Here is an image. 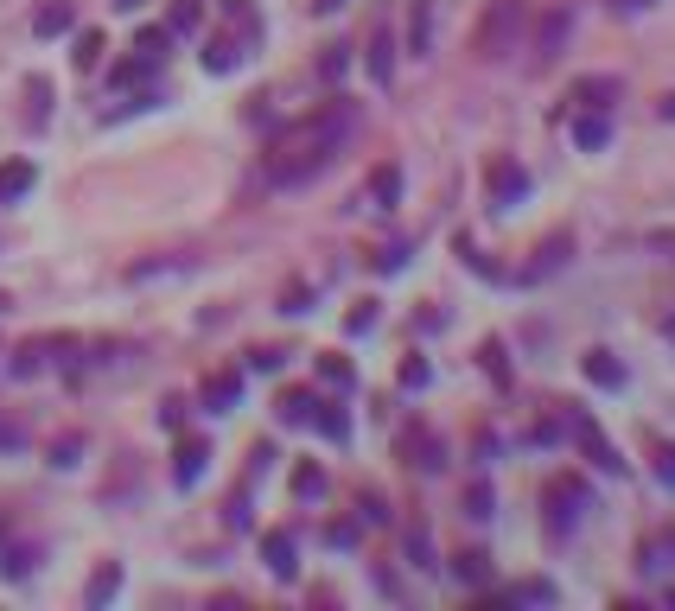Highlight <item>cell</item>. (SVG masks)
I'll use <instances>...</instances> for the list:
<instances>
[{
  "mask_svg": "<svg viewBox=\"0 0 675 611\" xmlns=\"http://www.w3.org/2000/svg\"><path fill=\"white\" fill-rule=\"evenodd\" d=\"M484 191H491L497 211H510V204H523V198H529V172L516 166L510 153H497V160L484 166Z\"/></svg>",
  "mask_w": 675,
  "mask_h": 611,
  "instance_id": "obj_3",
  "label": "cell"
},
{
  "mask_svg": "<svg viewBox=\"0 0 675 611\" xmlns=\"http://www.w3.org/2000/svg\"><path fill=\"white\" fill-rule=\"evenodd\" d=\"M586 382H599V389H618V382H625V370H618L605 351H593V357H586Z\"/></svg>",
  "mask_w": 675,
  "mask_h": 611,
  "instance_id": "obj_19",
  "label": "cell"
},
{
  "mask_svg": "<svg viewBox=\"0 0 675 611\" xmlns=\"http://www.w3.org/2000/svg\"><path fill=\"white\" fill-rule=\"evenodd\" d=\"M26 102H32V128H39V121H51V83H45V77L26 83Z\"/></svg>",
  "mask_w": 675,
  "mask_h": 611,
  "instance_id": "obj_24",
  "label": "cell"
},
{
  "mask_svg": "<svg viewBox=\"0 0 675 611\" xmlns=\"http://www.w3.org/2000/svg\"><path fill=\"white\" fill-rule=\"evenodd\" d=\"M478 357H484V370H491L497 382H510V363H504V344H484V351H478Z\"/></svg>",
  "mask_w": 675,
  "mask_h": 611,
  "instance_id": "obj_32",
  "label": "cell"
},
{
  "mask_svg": "<svg viewBox=\"0 0 675 611\" xmlns=\"http://www.w3.org/2000/svg\"><path fill=\"white\" fill-rule=\"evenodd\" d=\"M293 491H300V497H319V491H325V471H319V465H300V471H293Z\"/></svg>",
  "mask_w": 675,
  "mask_h": 611,
  "instance_id": "obj_29",
  "label": "cell"
},
{
  "mask_svg": "<svg viewBox=\"0 0 675 611\" xmlns=\"http://www.w3.org/2000/svg\"><path fill=\"white\" fill-rule=\"evenodd\" d=\"M395 198H402V172H395V166H376V172H370V204H376V211H389Z\"/></svg>",
  "mask_w": 675,
  "mask_h": 611,
  "instance_id": "obj_13",
  "label": "cell"
},
{
  "mask_svg": "<svg viewBox=\"0 0 675 611\" xmlns=\"http://www.w3.org/2000/svg\"><path fill=\"white\" fill-rule=\"evenodd\" d=\"M166 39H172L166 26H141V39H134V51H141V64H147V71L166 58Z\"/></svg>",
  "mask_w": 675,
  "mask_h": 611,
  "instance_id": "obj_18",
  "label": "cell"
},
{
  "mask_svg": "<svg viewBox=\"0 0 675 611\" xmlns=\"http://www.w3.org/2000/svg\"><path fill=\"white\" fill-rule=\"evenodd\" d=\"M71 64H77V71H96V64H102V32H77Z\"/></svg>",
  "mask_w": 675,
  "mask_h": 611,
  "instance_id": "obj_22",
  "label": "cell"
},
{
  "mask_svg": "<svg viewBox=\"0 0 675 611\" xmlns=\"http://www.w3.org/2000/svg\"><path fill=\"white\" fill-rule=\"evenodd\" d=\"M77 452H83V433H64V440L51 446V465H77Z\"/></svg>",
  "mask_w": 675,
  "mask_h": 611,
  "instance_id": "obj_31",
  "label": "cell"
},
{
  "mask_svg": "<svg viewBox=\"0 0 675 611\" xmlns=\"http://www.w3.org/2000/svg\"><path fill=\"white\" fill-rule=\"evenodd\" d=\"M344 7V0H313V13H338Z\"/></svg>",
  "mask_w": 675,
  "mask_h": 611,
  "instance_id": "obj_42",
  "label": "cell"
},
{
  "mask_svg": "<svg viewBox=\"0 0 675 611\" xmlns=\"http://www.w3.org/2000/svg\"><path fill=\"white\" fill-rule=\"evenodd\" d=\"M204 465H211V446H204V440H185L179 459H172V478H179V484H198Z\"/></svg>",
  "mask_w": 675,
  "mask_h": 611,
  "instance_id": "obj_10",
  "label": "cell"
},
{
  "mask_svg": "<svg viewBox=\"0 0 675 611\" xmlns=\"http://www.w3.org/2000/svg\"><path fill=\"white\" fill-rule=\"evenodd\" d=\"M198 20H204V7H198V0H172L166 32H198Z\"/></svg>",
  "mask_w": 675,
  "mask_h": 611,
  "instance_id": "obj_21",
  "label": "cell"
},
{
  "mask_svg": "<svg viewBox=\"0 0 675 611\" xmlns=\"http://www.w3.org/2000/svg\"><path fill=\"white\" fill-rule=\"evenodd\" d=\"M115 7H134V0H115Z\"/></svg>",
  "mask_w": 675,
  "mask_h": 611,
  "instance_id": "obj_45",
  "label": "cell"
},
{
  "mask_svg": "<svg viewBox=\"0 0 675 611\" xmlns=\"http://www.w3.org/2000/svg\"><path fill=\"white\" fill-rule=\"evenodd\" d=\"M236 64H242V51H236V39H211V45H204V71H236Z\"/></svg>",
  "mask_w": 675,
  "mask_h": 611,
  "instance_id": "obj_15",
  "label": "cell"
},
{
  "mask_svg": "<svg viewBox=\"0 0 675 611\" xmlns=\"http://www.w3.org/2000/svg\"><path fill=\"white\" fill-rule=\"evenodd\" d=\"M402 261H408V242H395V249H383V255H376V268H383V274H395Z\"/></svg>",
  "mask_w": 675,
  "mask_h": 611,
  "instance_id": "obj_37",
  "label": "cell"
},
{
  "mask_svg": "<svg viewBox=\"0 0 675 611\" xmlns=\"http://www.w3.org/2000/svg\"><path fill=\"white\" fill-rule=\"evenodd\" d=\"M389 71H395V39H389V32H376V39H370V77L389 83Z\"/></svg>",
  "mask_w": 675,
  "mask_h": 611,
  "instance_id": "obj_16",
  "label": "cell"
},
{
  "mask_svg": "<svg viewBox=\"0 0 675 611\" xmlns=\"http://www.w3.org/2000/svg\"><path fill=\"white\" fill-rule=\"evenodd\" d=\"M313 427L325 433V440H351V421H344V408H319Z\"/></svg>",
  "mask_w": 675,
  "mask_h": 611,
  "instance_id": "obj_23",
  "label": "cell"
},
{
  "mask_svg": "<svg viewBox=\"0 0 675 611\" xmlns=\"http://www.w3.org/2000/svg\"><path fill=\"white\" fill-rule=\"evenodd\" d=\"M115 586H121V567H115V561H102V567H96V580H90V605H109V599H115Z\"/></svg>",
  "mask_w": 675,
  "mask_h": 611,
  "instance_id": "obj_20",
  "label": "cell"
},
{
  "mask_svg": "<svg viewBox=\"0 0 675 611\" xmlns=\"http://www.w3.org/2000/svg\"><path fill=\"white\" fill-rule=\"evenodd\" d=\"M0 312H7V293H0Z\"/></svg>",
  "mask_w": 675,
  "mask_h": 611,
  "instance_id": "obj_44",
  "label": "cell"
},
{
  "mask_svg": "<svg viewBox=\"0 0 675 611\" xmlns=\"http://www.w3.org/2000/svg\"><path fill=\"white\" fill-rule=\"evenodd\" d=\"M491 510H497L491 484H472V491H465V516H478V522H484V516H491Z\"/></svg>",
  "mask_w": 675,
  "mask_h": 611,
  "instance_id": "obj_27",
  "label": "cell"
},
{
  "mask_svg": "<svg viewBox=\"0 0 675 611\" xmlns=\"http://www.w3.org/2000/svg\"><path fill=\"white\" fill-rule=\"evenodd\" d=\"M39 370H45V338L20 344V357H13V376H39Z\"/></svg>",
  "mask_w": 675,
  "mask_h": 611,
  "instance_id": "obj_26",
  "label": "cell"
},
{
  "mask_svg": "<svg viewBox=\"0 0 675 611\" xmlns=\"http://www.w3.org/2000/svg\"><path fill=\"white\" fill-rule=\"evenodd\" d=\"M612 96H618V77H586L580 90H574V102H586V109H605Z\"/></svg>",
  "mask_w": 675,
  "mask_h": 611,
  "instance_id": "obj_17",
  "label": "cell"
},
{
  "mask_svg": "<svg viewBox=\"0 0 675 611\" xmlns=\"http://www.w3.org/2000/svg\"><path fill=\"white\" fill-rule=\"evenodd\" d=\"M32 561H39V554H32V548H13V554H7V573H13V580H20V573H26Z\"/></svg>",
  "mask_w": 675,
  "mask_h": 611,
  "instance_id": "obj_38",
  "label": "cell"
},
{
  "mask_svg": "<svg viewBox=\"0 0 675 611\" xmlns=\"http://www.w3.org/2000/svg\"><path fill=\"white\" fill-rule=\"evenodd\" d=\"M408 452H414V465H421V471H434V465L446 459V452H440V440H434L427 427H408Z\"/></svg>",
  "mask_w": 675,
  "mask_h": 611,
  "instance_id": "obj_14",
  "label": "cell"
},
{
  "mask_svg": "<svg viewBox=\"0 0 675 611\" xmlns=\"http://www.w3.org/2000/svg\"><path fill=\"white\" fill-rule=\"evenodd\" d=\"M408 554H414V567H434V548H427V529H408Z\"/></svg>",
  "mask_w": 675,
  "mask_h": 611,
  "instance_id": "obj_33",
  "label": "cell"
},
{
  "mask_svg": "<svg viewBox=\"0 0 675 611\" xmlns=\"http://www.w3.org/2000/svg\"><path fill=\"white\" fill-rule=\"evenodd\" d=\"M612 7H618V13H637V7H650V0H612Z\"/></svg>",
  "mask_w": 675,
  "mask_h": 611,
  "instance_id": "obj_41",
  "label": "cell"
},
{
  "mask_svg": "<svg viewBox=\"0 0 675 611\" xmlns=\"http://www.w3.org/2000/svg\"><path fill=\"white\" fill-rule=\"evenodd\" d=\"M274 414H281L287 427H313V414H319V395H313V389H287L281 401H274Z\"/></svg>",
  "mask_w": 675,
  "mask_h": 611,
  "instance_id": "obj_9",
  "label": "cell"
},
{
  "mask_svg": "<svg viewBox=\"0 0 675 611\" xmlns=\"http://www.w3.org/2000/svg\"><path fill=\"white\" fill-rule=\"evenodd\" d=\"M0 446H20V427H7V421H0Z\"/></svg>",
  "mask_w": 675,
  "mask_h": 611,
  "instance_id": "obj_40",
  "label": "cell"
},
{
  "mask_svg": "<svg viewBox=\"0 0 675 611\" xmlns=\"http://www.w3.org/2000/svg\"><path fill=\"white\" fill-rule=\"evenodd\" d=\"M236 395H242V376H236V370H217L211 382H204V395H198V401H204L211 414H230V408H236Z\"/></svg>",
  "mask_w": 675,
  "mask_h": 611,
  "instance_id": "obj_8",
  "label": "cell"
},
{
  "mask_svg": "<svg viewBox=\"0 0 675 611\" xmlns=\"http://www.w3.org/2000/svg\"><path fill=\"white\" fill-rule=\"evenodd\" d=\"M344 71H351V45H332V51L319 58V77H325V83H338Z\"/></svg>",
  "mask_w": 675,
  "mask_h": 611,
  "instance_id": "obj_25",
  "label": "cell"
},
{
  "mask_svg": "<svg viewBox=\"0 0 675 611\" xmlns=\"http://www.w3.org/2000/svg\"><path fill=\"white\" fill-rule=\"evenodd\" d=\"M319 376H325V382H338V389H351V382H357V370H351L344 357H319Z\"/></svg>",
  "mask_w": 675,
  "mask_h": 611,
  "instance_id": "obj_28",
  "label": "cell"
},
{
  "mask_svg": "<svg viewBox=\"0 0 675 611\" xmlns=\"http://www.w3.org/2000/svg\"><path fill=\"white\" fill-rule=\"evenodd\" d=\"M605 141H612V128H605V121H593V115H586V121H580V147L593 153V147H605Z\"/></svg>",
  "mask_w": 675,
  "mask_h": 611,
  "instance_id": "obj_30",
  "label": "cell"
},
{
  "mask_svg": "<svg viewBox=\"0 0 675 611\" xmlns=\"http://www.w3.org/2000/svg\"><path fill=\"white\" fill-rule=\"evenodd\" d=\"M0 541H7V529H0Z\"/></svg>",
  "mask_w": 675,
  "mask_h": 611,
  "instance_id": "obj_46",
  "label": "cell"
},
{
  "mask_svg": "<svg viewBox=\"0 0 675 611\" xmlns=\"http://www.w3.org/2000/svg\"><path fill=\"white\" fill-rule=\"evenodd\" d=\"M351 128H357V102H351V96H332L325 109H313L306 121H293L281 141L268 147V185H274V191L313 185L319 172L338 160V147L351 141Z\"/></svg>",
  "mask_w": 675,
  "mask_h": 611,
  "instance_id": "obj_1",
  "label": "cell"
},
{
  "mask_svg": "<svg viewBox=\"0 0 675 611\" xmlns=\"http://www.w3.org/2000/svg\"><path fill=\"white\" fill-rule=\"evenodd\" d=\"M516 26H523V0H491V13L478 20L472 51H478V58H504L510 39H516Z\"/></svg>",
  "mask_w": 675,
  "mask_h": 611,
  "instance_id": "obj_2",
  "label": "cell"
},
{
  "mask_svg": "<svg viewBox=\"0 0 675 611\" xmlns=\"http://www.w3.org/2000/svg\"><path fill=\"white\" fill-rule=\"evenodd\" d=\"M71 26H77L71 0H45V7L32 13V32H39V39H58V32H71Z\"/></svg>",
  "mask_w": 675,
  "mask_h": 611,
  "instance_id": "obj_7",
  "label": "cell"
},
{
  "mask_svg": "<svg viewBox=\"0 0 675 611\" xmlns=\"http://www.w3.org/2000/svg\"><path fill=\"white\" fill-rule=\"evenodd\" d=\"M262 561H268L274 580H293V573H300V561H293V535H287V529L262 535Z\"/></svg>",
  "mask_w": 675,
  "mask_h": 611,
  "instance_id": "obj_6",
  "label": "cell"
},
{
  "mask_svg": "<svg viewBox=\"0 0 675 611\" xmlns=\"http://www.w3.org/2000/svg\"><path fill=\"white\" fill-rule=\"evenodd\" d=\"M663 121H675V90H669V96H663Z\"/></svg>",
  "mask_w": 675,
  "mask_h": 611,
  "instance_id": "obj_43",
  "label": "cell"
},
{
  "mask_svg": "<svg viewBox=\"0 0 675 611\" xmlns=\"http://www.w3.org/2000/svg\"><path fill=\"white\" fill-rule=\"evenodd\" d=\"M434 45V0H414L408 7V51H427Z\"/></svg>",
  "mask_w": 675,
  "mask_h": 611,
  "instance_id": "obj_12",
  "label": "cell"
},
{
  "mask_svg": "<svg viewBox=\"0 0 675 611\" xmlns=\"http://www.w3.org/2000/svg\"><path fill=\"white\" fill-rule=\"evenodd\" d=\"M567 26H574V13H567V7H548V13H542V26H535V64H555V58H561Z\"/></svg>",
  "mask_w": 675,
  "mask_h": 611,
  "instance_id": "obj_5",
  "label": "cell"
},
{
  "mask_svg": "<svg viewBox=\"0 0 675 611\" xmlns=\"http://www.w3.org/2000/svg\"><path fill=\"white\" fill-rule=\"evenodd\" d=\"M453 573H459V580H484V554H459V561H453Z\"/></svg>",
  "mask_w": 675,
  "mask_h": 611,
  "instance_id": "obj_34",
  "label": "cell"
},
{
  "mask_svg": "<svg viewBox=\"0 0 675 611\" xmlns=\"http://www.w3.org/2000/svg\"><path fill=\"white\" fill-rule=\"evenodd\" d=\"M542 510H548V529L567 535V529H574V516L586 510V484H580V478H555V484L542 491Z\"/></svg>",
  "mask_w": 675,
  "mask_h": 611,
  "instance_id": "obj_4",
  "label": "cell"
},
{
  "mask_svg": "<svg viewBox=\"0 0 675 611\" xmlns=\"http://www.w3.org/2000/svg\"><path fill=\"white\" fill-rule=\"evenodd\" d=\"M325 541H332V548H357V522H332Z\"/></svg>",
  "mask_w": 675,
  "mask_h": 611,
  "instance_id": "obj_35",
  "label": "cell"
},
{
  "mask_svg": "<svg viewBox=\"0 0 675 611\" xmlns=\"http://www.w3.org/2000/svg\"><path fill=\"white\" fill-rule=\"evenodd\" d=\"M32 179H39V172H32V160H7V166H0V204L26 198V191H32Z\"/></svg>",
  "mask_w": 675,
  "mask_h": 611,
  "instance_id": "obj_11",
  "label": "cell"
},
{
  "mask_svg": "<svg viewBox=\"0 0 675 611\" xmlns=\"http://www.w3.org/2000/svg\"><path fill=\"white\" fill-rule=\"evenodd\" d=\"M402 389H427V363H421V357L402 363Z\"/></svg>",
  "mask_w": 675,
  "mask_h": 611,
  "instance_id": "obj_36",
  "label": "cell"
},
{
  "mask_svg": "<svg viewBox=\"0 0 675 611\" xmlns=\"http://www.w3.org/2000/svg\"><path fill=\"white\" fill-rule=\"evenodd\" d=\"M656 471H663V484H675V446L656 452Z\"/></svg>",
  "mask_w": 675,
  "mask_h": 611,
  "instance_id": "obj_39",
  "label": "cell"
}]
</instances>
